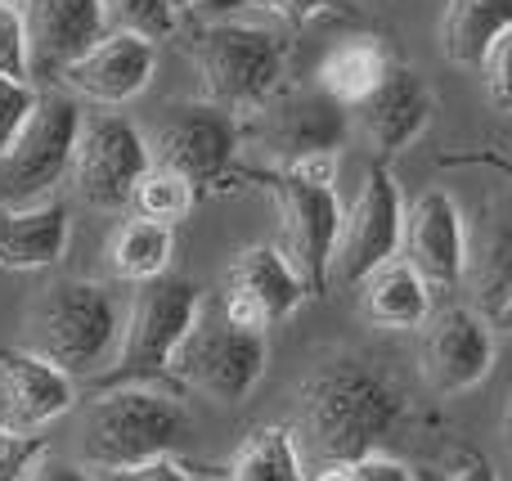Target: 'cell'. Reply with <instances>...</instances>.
I'll return each instance as SVG.
<instances>
[{"mask_svg": "<svg viewBox=\"0 0 512 481\" xmlns=\"http://www.w3.org/2000/svg\"><path fill=\"white\" fill-rule=\"evenodd\" d=\"M409 405V387L387 365L369 356H337L297 387L292 432L319 468L351 464L378 455L382 441L405 423Z\"/></svg>", "mask_w": 512, "mask_h": 481, "instance_id": "6da1fadb", "label": "cell"}, {"mask_svg": "<svg viewBox=\"0 0 512 481\" xmlns=\"http://www.w3.org/2000/svg\"><path fill=\"white\" fill-rule=\"evenodd\" d=\"M126 311L131 302L104 279H59L36 297L27 320V347L77 383L81 378L99 383L122 351Z\"/></svg>", "mask_w": 512, "mask_h": 481, "instance_id": "7a4b0ae2", "label": "cell"}, {"mask_svg": "<svg viewBox=\"0 0 512 481\" xmlns=\"http://www.w3.org/2000/svg\"><path fill=\"white\" fill-rule=\"evenodd\" d=\"M189 59L203 77V99L230 108V113H261L292 68V41L265 23L248 18H207L189 32Z\"/></svg>", "mask_w": 512, "mask_h": 481, "instance_id": "3957f363", "label": "cell"}, {"mask_svg": "<svg viewBox=\"0 0 512 481\" xmlns=\"http://www.w3.org/2000/svg\"><path fill=\"white\" fill-rule=\"evenodd\" d=\"M203 311V288L185 275H162L153 284H140V293L131 297V311H126L122 351H117L113 369L90 387L95 392H108V387H162V392L180 396L176 360L189 333L203 320Z\"/></svg>", "mask_w": 512, "mask_h": 481, "instance_id": "277c9868", "label": "cell"}, {"mask_svg": "<svg viewBox=\"0 0 512 481\" xmlns=\"http://www.w3.org/2000/svg\"><path fill=\"white\" fill-rule=\"evenodd\" d=\"M189 414L162 387H108L81 414V455L99 473L149 464L185 441Z\"/></svg>", "mask_w": 512, "mask_h": 481, "instance_id": "5b68a950", "label": "cell"}, {"mask_svg": "<svg viewBox=\"0 0 512 481\" xmlns=\"http://www.w3.org/2000/svg\"><path fill=\"white\" fill-rule=\"evenodd\" d=\"M243 117L212 99H185L167 108L158 126L149 131L153 167H167L185 176L194 189H230L239 185V153H243Z\"/></svg>", "mask_w": 512, "mask_h": 481, "instance_id": "8992f818", "label": "cell"}, {"mask_svg": "<svg viewBox=\"0 0 512 481\" xmlns=\"http://www.w3.org/2000/svg\"><path fill=\"white\" fill-rule=\"evenodd\" d=\"M239 185H270L274 207H279V230L288 261L297 275L306 279L310 297H324L333 288V257L337 239H342V203H337L333 185H310V180L292 176L279 167H243Z\"/></svg>", "mask_w": 512, "mask_h": 481, "instance_id": "52a82bcc", "label": "cell"}, {"mask_svg": "<svg viewBox=\"0 0 512 481\" xmlns=\"http://www.w3.org/2000/svg\"><path fill=\"white\" fill-rule=\"evenodd\" d=\"M81 126H86V113H81L77 95H68V90H45L32 126L23 131V140L0 158V207L50 203L54 189L72 176Z\"/></svg>", "mask_w": 512, "mask_h": 481, "instance_id": "ba28073f", "label": "cell"}, {"mask_svg": "<svg viewBox=\"0 0 512 481\" xmlns=\"http://www.w3.org/2000/svg\"><path fill=\"white\" fill-rule=\"evenodd\" d=\"M265 360H270L265 333L239 329L207 302L198 329L180 347L176 378L180 387H194L216 405H243L265 378Z\"/></svg>", "mask_w": 512, "mask_h": 481, "instance_id": "9c48e42d", "label": "cell"}, {"mask_svg": "<svg viewBox=\"0 0 512 481\" xmlns=\"http://www.w3.org/2000/svg\"><path fill=\"white\" fill-rule=\"evenodd\" d=\"M153 171L149 135L122 113H90L81 126L77 162H72V189L95 212H126Z\"/></svg>", "mask_w": 512, "mask_h": 481, "instance_id": "30bf717a", "label": "cell"}, {"mask_svg": "<svg viewBox=\"0 0 512 481\" xmlns=\"http://www.w3.org/2000/svg\"><path fill=\"white\" fill-rule=\"evenodd\" d=\"M405 212L409 207L400 198L391 167L387 162H369L360 194L346 207L342 239H337V257H333V284L360 288L373 270L396 261V252L405 248Z\"/></svg>", "mask_w": 512, "mask_h": 481, "instance_id": "8fae6325", "label": "cell"}, {"mask_svg": "<svg viewBox=\"0 0 512 481\" xmlns=\"http://www.w3.org/2000/svg\"><path fill=\"white\" fill-rule=\"evenodd\" d=\"M306 297L310 288L288 261V252L279 243H252V248L234 252V261L225 266L221 293L212 306L239 329L270 333L274 324L292 320L306 306Z\"/></svg>", "mask_w": 512, "mask_h": 481, "instance_id": "7c38bea8", "label": "cell"}, {"mask_svg": "<svg viewBox=\"0 0 512 481\" xmlns=\"http://www.w3.org/2000/svg\"><path fill=\"white\" fill-rule=\"evenodd\" d=\"M346 113L351 108L328 99L319 86L283 90L261 113H252V126H243V131L252 135V144L274 167H297L306 158L342 149L346 135H351V117Z\"/></svg>", "mask_w": 512, "mask_h": 481, "instance_id": "4fadbf2b", "label": "cell"}, {"mask_svg": "<svg viewBox=\"0 0 512 481\" xmlns=\"http://www.w3.org/2000/svg\"><path fill=\"white\" fill-rule=\"evenodd\" d=\"M418 369L436 396H463L481 387L495 369V320H486L477 306H450L432 315Z\"/></svg>", "mask_w": 512, "mask_h": 481, "instance_id": "5bb4252c", "label": "cell"}, {"mask_svg": "<svg viewBox=\"0 0 512 481\" xmlns=\"http://www.w3.org/2000/svg\"><path fill=\"white\" fill-rule=\"evenodd\" d=\"M27 27V54H32V81L54 86L77 68L113 27H108L104 0H18Z\"/></svg>", "mask_w": 512, "mask_h": 481, "instance_id": "9a60e30c", "label": "cell"}, {"mask_svg": "<svg viewBox=\"0 0 512 481\" xmlns=\"http://www.w3.org/2000/svg\"><path fill=\"white\" fill-rule=\"evenodd\" d=\"M472 243L463 230V212L445 189H427L405 212V261L432 288H454L468 279Z\"/></svg>", "mask_w": 512, "mask_h": 481, "instance_id": "2e32d148", "label": "cell"}, {"mask_svg": "<svg viewBox=\"0 0 512 481\" xmlns=\"http://www.w3.org/2000/svg\"><path fill=\"white\" fill-rule=\"evenodd\" d=\"M436 113V95L427 86V77L409 63H396L391 77L355 108V122H360V135L369 140V149L378 153V162L405 153L418 135L427 131Z\"/></svg>", "mask_w": 512, "mask_h": 481, "instance_id": "e0dca14e", "label": "cell"}, {"mask_svg": "<svg viewBox=\"0 0 512 481\" xmlns=\"http://www.w3.org/2000/svg\"><path fill=\"white\" fill-rule=\"evenodd\" d=\"M0 405L5 423L41 432L77 405V378L32 347H0Z\"/></svg>", "mask_w": 512, "mask_h": 481, "instance_id": "ac0fdd59", "label": "cell"}, {"mask_svg": "<svg viewBox=\"0 0 512 481\" xmlns=\"http://www.w3.org/2000/svg\"><path fill=\"white\" fill-rule=\"evenodd\" d=\"M153 72H158V45L131 32H108L77 68H68L63 86L77 99L117 108V104H131L135 95H144Z\"/></svg>", "mask_w": 512, "mask_h": 481, "instance_id": "d6986e66", "label": "cell"}, {"mask_svg": "<svg viewBox=\"0 0 512 481\" xmlns=\"http://www.w3.org/2000/svg\"><path fill=\"white\" fill-rule=\"evenodd\" d=\"M72 239V212L63 198L36 207H0V270L32 275L63 261Z\"/></svg>", "mask_w": 512, "mask_h": 481, "instance_id": "ffe728a7", "label": "cell"}, {"mask_svg": "<svg viewBox=\"0 0 512 481\" xmlns=\"http://www.w3.org/2000/svg\"><path fill=\"white\" fill-rule=\"evenodd\" d=\"M472 306L486 320H504L512 311V194H499L486 203V225L468 257Z\"/></svg>", "mask_w": 512, "mask_h": 481, "instance_id": "44dd1931", "label": "cell"}, {"mask_svg": "<svg viewBox=\"0 0 512 481\" xmlns=\"http://www.w3.org/2000/svg\"><path fill=\"white\" fill-rule=\"evenodd\" d=\"M360 311L373 329L418 333L432 324V284L405 257H396L360 284Z\"/></svg>", "mask_w": 512, "mask_h": 481, "instance_id": "7402d4cb", "label": "cell"}, {"mask_svg": "<svg viewBox=\"0 0 512 481\" xmlns=\"http://www.w3.org/2000/svg\"><path fill=\"white\" fill-rule=\"evenodd\" d=\"M396 59L391 50L378 41V36H342V41L328 45V54L315 68V86L324 90L328 99H337L342 108H360L382 81L391 77Z\"/></svg>", "mask_w": 512, "mask_h": 481, "instance_id": "603a6c76", "label": "cell"}, {"mask_svg": "<svg viewBox=\"0 0 512 481\" xmlns=\"http://www.w3.org/2000/svg\"><path fill=\"white\" fill-rule=\"evenodd\" d=\"M512 32V0H450L441 18V54L463 72H481Z\"/></svg>", "mask_w": 512, "mask_h": 481, "instance_id": "cb8c5ba5", "label": "cell"}, {"mask_svg": "<svg viewBox=\"0 0 512 481\" xmlns=\"http://www.w3.org/2000/svg\"><path fill=\"white\" fill-rule=\"evenodd\" d=\"M171 257H176V225L144 221L135 212L108 239V270L117 284H153L171 275Z\"/></svg>", "mask_w": 512, "mask_h": 481, "instance_id": "d4e9b609", "label": "cell"}, {"mask_svg": "<svg viewBox=\"0 0 512 481\" xmlns=\"http://www.w3.org/2000/svg\"><path fill=\"white\" fill-rule=\"evenodd\" d=\"M225 481H310L306 450L292 423H261L243 437V446L225 464Z\"/></svg>", "mask_w": 512, "mask_h": 481, "instance_id": "484cf974", "label": "cell"}, {"mask_svg": "<svg viewBox=\"0 0 512 481\" xmlns=\"http://www.w3.org/2000/svg\"><path fill=\"white\" fill-rule=\"evenodd\" d=\"M194 198H198V189L189 185L185 176H176V171H167V167H153L149 176L140 180V189H135L131 212H135V216H144V221L176 225L180 216H189Z\"/></svg>", "mask_w": 512, "mask_h": 481, "instance_id": "4316f807", "label": "cell"}, {"mask_svg": "<svg viewBox=\"0 0 512 481\" xmlns=\"http://www.w3.org/2000/svg\"><path fill=\"white\" fill-rule=\"evenodd\" d=\"M203 9L212 18H239V14H270L274 23L292 27H310L315 18L337 14V0H203Z\"/></svg>", "mask_w": 512, "mask_h": 481, "instance_id": "83f0119b", "label": "cell"}, {"mask_svg": "<svg viewBox=\"0 0 512 481\" xmlns=\"http://www.w3.org/2000/svg\"><path fill=\"white\" fill-rule=\"evenodd\" d=\"M104 14L113 32H131L144 41L176 36V0H104Z\"/></svg>", "mask_w": 512, "mask_h": 481, "instance_id": "f1b7e54d", "label": "cell"}, {"mask_svg": "<svg viewBox=\"0 0 512 481\" xmlns=\"http://www.w3.org/2000/svg\"><path fill=\"white\" fill-rule=\"evenodd\" d=\"M45 90L36 81H14V77H0V158L23 140V131L32 126L36 108H41Z\"/></svg>", "mask_w": 512, "mask_h": 481, "instance_id": "f546056e", "label": "cell"}, {"mask_svg": "<svg viewBox=\"0 0 512 481\" xmlns=\"http://www.w3.org/2000/svg\"><path fill=\"white\" fill-rule=\"evenodd\" d=\"M50 455V441L41 432L14 428V423L0 419V481H27L41 459Z\"/></svg>", "mask_w": 512, "mask_h": 481, "instance_id": "4dcf8cb0", "label": "cell"}, {"mask_svg": "<svg viewBox=\"0 0 512 481\" xmlns=\"http://www.w3.org/2000/svg\"><path fill=\"white\" fill-rule=\"evenodd\" d=\"M0 77L32 81V54H27V27L18 0H0Z\"/></svg>", "mask_w": 512, "mask_h": 481, "instance_id": "1f68e13d", "label": "cell"}, {"mask_svg": "<svg viewBox=\"0 0 512 481\" xmlns=\"http://www.w3.org/2000/svg\"><path fill=\"white\" fill-rule=\"evenodd\" d=\"M310 481H418L409 473L400 459L391 455H364V459H351V464H324Z\"/></svg>", "mask_w": 512, "mask_h": 481, "instance_id": "d6a6232c", "label": "cell"}, {"mask_svg": "<svg viewBox=\"0 0 512 481\" xmlns=\"http://www.w3.org/2000/svg\"><path fill=\"white\" fill-rule=\"evenodd\" d=\"M481 77H486V95H490V104H495L504 117H512V32L495 45L490 63L481 68Z\"/></svg>", "mask_w": 512, "mask_h": 481, "instance_id": "836d02e7", "label": "cell"}, {"mask_svg": "<svg viewBox=\"0 0 512 481\" xmlns=\"http://www.w3.org/2000/svg\"><path fill=\"white\" fill-rule=\"evenodd\" d=\"M104 481H194L185 464L176 455H158L149 464H135V468H117V473H104Z\"/></svg>", "mask_w": 512, "mask_h": 481, "instance_id": "e575fe53", "label": "cell"}, {"mask_svg": "<svg viewBox=\"0 0 512 481\" xmlns=\"http://www.w3.org/2000/svg\"><path fill=\"white\" fill-rule=\"evenodd\" d=\"M445 167H486V171H499V176L512 180V158L499 149H468V153H450V158H441Z\"/></svg>", "mask_w": 512, "mask_h": 481, "instance_id": "d590c367", "label": "cell"}, {"mask_svg": "<svg viewBox=\"0 0 512 481\" xmlns=\"http://www.w3.org/2000/svg\"><path fill=\"white\" fill-rule=\"evenodd\" d=\"M27 481H95L81 464H72V459H59V455H45L41 464L27 473Z\"/></svg>", "mask_w": 512, "mask_h": 481, "instance_id": "8d00e7d4", "label": "cell"}, {"mask_svg": "<svg viewBox=\"0 0 512 481\" xmlns=\"http://www.w3.org/2000/svg\"><path fill=\"white\" fill-rule=\"evenodd\" d=\"M445 481H499V477L477 450H459V464H454V473H445Z\"/></svg>", "mask_w": 512, "mask_h": 481, "instance_id": "74e56055", "label": "cell"}, {"mask_svg": "<svg viewBox=\"0 0 512 481\" xmlns=\"http://www.w3.org/2000/svg\"><path fill=\"white\" fill-rule=\"evenodd\" d=\"M504 446H508V455H512V401H508V414H504Z\"/></svg>", "mask_w": 512, "mask_h": 481, "instance_id": "f35d334b", "label": "cell"}, {"mask_svg": "<svg viewBox=\"0 0 512 481\" xmlns=\"http://www.w3.org/2000/svg\"><path fill=\"white\" fill-rule=\"evenodd\" d=\"M495 329H508V333H512V311H508V315H504V320H499V324H495Z\"/></svg>", "mask_w": 512, "mask_h": 481, "instance_id": "ab89813d", "label": "cell"}, {"mask_svg": "<svg viewBox=\"0 0 512 481\" xmlns=\"http://www.w3.org/2000/svg\"><path fill=\"white\" fill-rule=\"evenodd\" d=\"M194 5H203V0H176V9H194Z\"/></svg>", "mask_w": 512, "mask_h": 481, "instance_id": "60d3db41", "label": "cell"}]
</instances>
